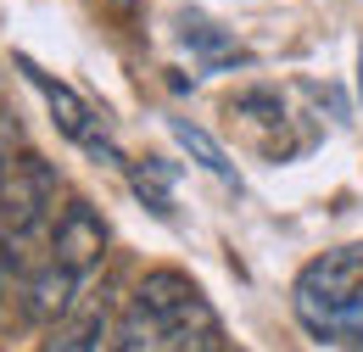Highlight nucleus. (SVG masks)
<instances>
[{
  "mask_svg": "<svg viewBox=\"0 0 363 352\" xmlns=\"http://www.w3.org/2000/svg\"><path fill=\"white\" fill-rule=\"evenodd\" d=\"M291 297H296V313H302V324L313 336H341V324L363 302V241L358 246L318 252L313 263L296 274Z\"/></svg>",
  "mask_w": 363,
  "mask_h": 352,
  "instance_id": "obj_1",
  "label": "nucleus"
},
{
  "mask_svg": "<svg viewBox=\"0 0 363 352\" xmlns=\"http://www.w3.org/2000/svg\"><path fill=\"white\" fill-rule=\"evenodd\" d=\"M50 263L62 268L79 291H90V280L106 263V224H101V213L90 202H67L62 207V219L50 229Z\"/></svg>",
  "mask_w": 363,
  "mask_h": 352,
  "instance_id": "obj_2",
  "label": "nucleus"
},
{
  "mask_svg": "<svg viewBox=\"0 0 363 352\" xmlns=\"http://www.w3.org/2000/svg\"><path fill=\"white\" fill-rule=\"evenodd\" d=\"M17 67H23V79H28V84H34L40 95H45V106L56 112V129L67 134V140H79L84 151L106 157L112 168H123V151H118V145L106 140V129H95L101 118L90 112V101H84V95H73V89L62 84V79H50V73L40 67V62H34V56H17Z\"/></svg>",
  "mask_w": 363,
  "mask_h": 352,
  "instance_id": "obj_3",
  "label": "nucleus"
},
{
  "mask_svg": "<svg viewBox=\"0 0 363 352\" xmlns=\"http://www.w3.org/2000/svg\"><path fill=\"white\" fill-rule=\"evenodd\" d=\"M179 40L190 45V56L201 62V67H240L246 62V45L235 40V28L224 23H213L207 11H179Z\"/></svg>",
  "mask_w": 363,
  "mask_h": 352,
  "instance_id": "obj_4",
  "label": "nucleus"
},
{
  "mask_svg": "<svg viewBox=\"0 0 363 352\" xmlns=\"http://www.w3.org/2000/svg\"><path fill=\"white\" fill-rule=\"evenodd\" d=\"M112 347V336H106V308H79L67 313L56 330H50V341L40 352H106Z\"/></svg>",
  "mask_w": 363,
  "mask_h": 352,
  "instance_id": "obj_5",
  "label": "nucleus"
},
{
  "mask_svg": "<svg viewBox=\"0 0 363 352\" xmlns=\"http://www.w3.org/2000/svg\"><path fill=\"white\" fill-rule=\"evenodd\" d=\"M168 129H174V140H179V145L196 157V163H201V168H207V174H218V179H229V185H235V163L224 157V145H218L207 129H196V123H184V118H174Z\"/></svg>",
  "mask_w": 363,
  "mask_h": 352,
  "instance_id": "obj_6",
  "label": "nucleus"
},
{
  "mask_svg": "<svg viewBox=\"0 0 363 352\" xmlns=\"http://www.w3.org/2000/svg\"><path fill=\"white\" fill-rule=\"evenodd\" d=\"M0 174H6V151H0Z\"/></svg>",
  "mask_w": 363,
  "mask_h": 352,
  "instance_id": "obj_7",
  "label": "nucleus"
},
{
  "mask_svg": "<svg viewBox=\"0 0 363 352\" xmlns=\"http://www.w3.org/2000/svg\"><path fill=\"white\" fill-rule=\"evenodd\" d=\"M218 352H229V347H218Z\"/></svg>",
  "mask_w": 363,
  "mask_h": 352,
  "instance_id": "obj_8",
  "label": "nucleus"
},
{
  "mask_svg": "<svg viewBox=\"0 0 363 352\" xmlns=\"http://www.w3.org/2000/svg\"><path fill=\"white\" fill-rule=\"evenodd\" d=\"M106 352H112V347H106Z\"/></svg>",
  "mask_w": 363,
  "mask_h": 352,
  "instance_id": "obj_9",
  "label": "nucleus"
}]
</instances>
